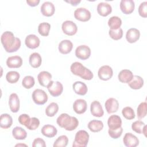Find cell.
Masks as SVG:
<instances>
[{
    "mask_svg": "<svg viewBox=\"0 0 147 147\" xmlns=\"http://www.w3.org/2000/svg\"><path fill=\"white\" fill-rule=\"evenodd\" d=\"M20 74L18 72L14 71L8 72L6 75V80L11 84L17 83L20 79Z\"/></svg>",
    "mask_w": 147,
    "mask_h": 147,
    "instance_id": "obj_37",
    "label": "cell"
},
{
    "mask_svg": "<svg viewBox=\"0 0 147 147\" xmlns=\"http://www.w3.org/2000/svg\"><path fill=\"white\" fill-rule=\"evenodd\" d=\"M133 72L129 69L121 70L118 75V80L123 83H128L133 77Z\"/></svg>",
    "mask_w": 147,
    "mask_h": 147,
    "instance_id": "obj_26",
    "label": "cell"
},
{
    "mask_svg": "<svg viewBox=\"0 0 147 147\" xmlns=\"http://www.w3.org/2000/svg\"><path fill=\"white\" fill-rule=\"evenodd\" d=\"M107 125L110 129H117L122 126V120L119 116L112 115L110 116L107 120Z\"/></svg>",
    "mask_w": 147,
    "mask_h": 147,
    "instance_id": "obj_24",
    "label": "cell"
},
{
    "mask_svg": "<svg viewBox=\"0 0 147 147\" xmlns=\"http://www.w3.org/2000/svg\"><path fill=\"white\" fill-rule=\"evenodd\" d=\"M61 29L65 34L70 36L75 34L78 30V27L76 24L69 20H67L62 24Z\"/></svg>",
    "mask_w": 147,
    "mask_h": 147,
    "instance_id": "obj_10",
    "label": "cell"
},
{
    "mask_svg": "<svg viewBox=\"0 0 147 147\" xmlns=\"http://www.w3.org/2000/svg\"><path fill=\"white\" fill-rule=\"evenodd\" d=\"M87 108L86 101L83 99H76L73 104V109L78 114H82L86 112Z\"/></svg>",
    "mask_w": 147,
    "mask_h": 147,
    "instance_id": "obj_16",
    "label": "cell"
},
{
    "mask_svg": "<svg viewBox=\"0 0 147 147\" xmlns=\"http://www.w3.org/2000/svg\"><path fill=\"white\" fill-rule=\"evenodd\" d=\"M135 3L133 0H122L120 2V9L125 14H131L134 10Z\"/></svg>",
    "mask_w": 147,
    "mask_h": 147,
    "instance_id": "obj_12",
    "label": "cell"
},
{
    "mask_svg": "<svg viewBox=\"0 0 147 147\" xmlns=\"http://www.w3.org/2000/svg\"><path fill=\"white\" fill-rule=\"evenodd\" d=\"M22 59L19 56L9 57L6 60V65L10 68H18L21 67Z\"/></svg>",
    "mask_w": 147,
    "mask_h": 147,
    "instance_id": "obj_20",
    "label": "cell"
},
{
    "mask_svg": "<svg viewBox=\"0 0 147 147\" xmlns=\"http://www.w3.org/2000/svg\"><path fill=\"white\" fill-rule=\"evenodd\" d=\"M89 138L90 136L86 130H79L75 134L73 147H86L88 144Z\"/></svg>",
    "mask_w": 147,
    "mask_h": 147,
    "instance_id": "obj_4",
    "label": "cell"
},
{
    "mask_svg": "<svg viewBox=\"0 0 147 147\" xmlns=\"http://www.w3.org/2000/svg\"><path fill=\"white\" fill-rule=\"evenodd\" d=\"M29 61V64L31 67L34 68H37L41 65L42 62V58L41 55L38 53L34 52L30 55Z\"/></svg>",
    "mask_w": 147,
    "mask_h": 147,
    "instance_id": "obj_29",
    "label": "cell"
},
{
    "mask_svg": "<svg viewBox=\"0 0 147 147\" xmlns=\"http://www.w3.org/2000/svg\"><path fill=\"white\" fill-rule=\"evenodd\" d=\"M121 25L122 20L117 16L111 17L108 21V25L111 30H116L120 28Z\"/></svg>",
    "mask_w": 147,
    "mask_h": 147,
    "instance_id": "obj_34",
    "label": "cell"
},
{
    "mask_svg": "<svg viewBox=\"0 0 147 147\" xmlns=\"http://www.w3.org/2000/svg\"><path fill=\"white\" fill-rule=\"evenodd\" d=\"M12 135L16 140H23L27 137V133L25 129L20 126L15 127L12 130Z\"/></svg>",
    "mask_w": 147,
    "mask_h": 147,
    "instance_id": "obj_33",
    "label": "cell"
},
{
    "mask_svg": "<svg viewBox=\"0 0 147 147\" xmlns=\"http://www.w3.org/2000/svg\"><path fill=\"white\" fill-rule=\"evenodd\" d=\"M123 142L127 147H136L139 144V140L131 133H127L123 138Z\"/></svg>",
    "mask_w": 147,
    "mask_h": 147,
    "instance_id": "obj_11",
    "label": "cell"
},
{
    "mask_svg": "<svg viewBox=\"0 0 147 147\" xmlns=\"http://www.w3.org/2000/svg\"><path fill=\"white\" fill-rule=\"evenodd\" d=\"M105 106L107 113L111 114L118 111L119 108V103L116 99L114 98H110L106 100L105 103Z\"/></svg>",
    "mask_w": 147,
    "mask_h": 147,
    "instance_id": "obj_13",
    "label": "cell"
},
{
    "mask_svg": "<svg viewBox=\"0 0 147 147\" xmlns=\"http://www.w3.org/2000/svg\"><path fill=\"white\" fill-rule=\"evenodd\" d=\"M73 48L72 42L69 40H62L59 44V51L63 55H66L71 52Z\"/></svg>",
    "mask_w": 147,
    "mask_h": 147,
    "instance_id": "obj_23",
    "label": "cell"
},
{
    "mask_svg": "<svg viewBox=\"0 0 147 147\" xmlns=\"http://www.w3.org/2000/svg\"><path fill=\"white\" fill-rule=\"evenodd\" d=\"M51 25L48 22L40 23L38 26V32L42 36H48L49 33Z\"/></svg>",
    "mask_w": 147,
    "mask_h": 147,
    "instance_id": "obj_36",
    "label": "cell"
},
{
    "mask_svg": "<svg viewBox=\"0 0 147 147\" xmlns=\"http://www.w3.org/2000/svg\"><path fill=\"white\" fill-rule=\"evenodd\" d=\"M90 111L91 114L96 117H101L104 114V111L99 102L93 101L90 105Z\"/></svg>",
    "mask_w": 147,
    "mask_h": 147,
    "instance_id": "obj_19",
    "label": "cell"
},
{
    "mask_svg": "<svg viewBox=\"0 0 147 147\" xmlns=\"http://www.w3.org/2000/svg\"><path fill=\"white\" fill-rule=\"evenodd\" d=\"M37 79L39 84L41 86L47 87L51 81L52 75L47 71H43L38 74Z\"/></svg>",
    "mask_w": 147,
    "mask_h": 147,
    "instance_id": "obj_18",
    "label": "cell"
},
{
    "mask_svg": "<svg viewBox=\"0 0 147 147\" xmlns=\"http://www.w3.org/2000/svg\"><path fill=\"white\" fill-rule=\"evenodd\" d=\"M74 17L78 21L86 22L90 20L91 14L88 9L84 7H79L75 10Z\"/></svg>",
    "mask_w": 147,
    "mask_h": 147,
    "instance_id": "obj_7",
    "label": "cell"
},
{
    "mask_svg": "<svg viewBox=\"0 0 147 147\" xmlns=\"http://www.w3.org/2000/svg\"><path fill=\"white\" fill-rule=\"evenodd\" d=\"M98 75L100 79L106 81L110 79L113 75L112 68L107 65H105L99 68L98 71Z\"/></svg>",
    "mask_w": 147,
    "mask_h": 147,
    "instance_id": "obj_9",
    "label": "cell"
},
{
    "mask_svg": "<svg viewBox=\"0 0 147 147\" xmlns=\"http://www.w3.org/2000/svg\"><path fill=\"white\" fill-rule=\"evenodd\" d=\"M40 2V0H26V3L29 6L31 7H34L37 6Z\"/></svg>",
    "mask_w": 147,
    "mask_h": 147,
    "instance_id": "obj_48",
    "label": "cell"
},
{
    "mask_svg": "<svg viewBox=\"0 0 147 147\" xmlns=\"http://www.w3.org/2000/svg\"><path fill=\"white\" fill-rule=\"evenodd\" d=\"M137 117L138 119H142L146 115L147 113V103L146 102H141L138 106L137 110Z\"/></svg>",
    "mask_w": 147,
    "mask_h": 147,
    "instance_id": "obj_38",
    "label": "cell"
},
{
    "mask_svg": "<svg viewBox=\"0 0 147 147\" xmlns=\"http://www.w3.org/2000/svg\"><path fill=\"white\" fill-rule=\"evenodd\" d=\"M87 126L91 131L96 133L101 131L103 129V123L101 121L94 119L88 122Z\"/></svg>",
    "mask_w": 147,
    "mask_h": 147,
    "instance_id": "obj_32",
    "label": "cell"
},
{
    "mask_svg": "<svg viewBox=\"0 0 147 147\" xmlns=\"http://www.w3.org/2000/svg\"><path fill=\"white\" fill-rule=\"evenodd\" d=\"M97 11L100 16L106 17L111 13L112 7L110 4L106 2H100L97 6Z\"/></svg>",
    "mask_w": 147,
    "mask_h": 147,
    "instance_id": "obj_22",
    "label": "cell"
},
{
    "mask_svg": "<svg viewBox=\"0 0 147 147\" xmlns=\"http://www.w3.org/2000/svg\"><path fill=\"white\" fill-rule=\"evenodd\" d=\"M9 105L10 110L13 113H17L20 109V99L16 93L10 94L9 99Z\"/></svg>",
    "mask_w": 147,
    "mask_h": 147,
    "instance_id": "obj_15",
    "label": "cell"
},
{
    "mask_svg": "<svg viewBox=\"0 0 147 147\" xmlns=\"http://www.w3.org/2000/svg\"><path fill=\"white\" fill-rule=\"evenodd\" d=\"M41 131L43 136L48 138L54 137L57 133V129L51 125H45L43 126Z\"/></svg>",
    "mask_w": 147,
    "mask_h": 147,
    "instance_id": "obj_27",
    "label": "cell"
},
{
    "mask_svg": "<svg viewBox=\"0 0 147 147\" xmlns=\"http://www.w3.org/2000/svg\"><path fill=\"white\" fill-rule=\"evenodd\" d=\"M13 124L12 117L8 114L5 113L1 115L0 117V126L2 129H8Z\"/></svg>",
    "mask_w": 147,
    "mask_h": 147,
    "instance_id": "obj_30",
    "label": "cell"
},
{
    "mask_svg": "<svg viewBox=\"0 0 147 147\" xmlns=\"http://www.w3.org/2000/svg\"><path fill=\"white\" fill-rule=\"evenodd\" d=\"M70 69L74 75L78 76L84 80H90L93 78V73L79 62L73 63L70 67Z\"/></svg>",
    "mask_w": 147,
    "mask_h": 147,
    "instance_id": "obj_3",
    "label": "cell"
},
{
    "mask_svg": "<svg viewBox=\"0 0 147 147\" xmlns=\"http://www.w3.org/2000/svg\"><path fill=\"white\" fill-rule=\"evenodd\" d=\"M1 43L5 51L9 53L17 51L21 47V40L16 37L14 34L10 31H6L2 33L1 37Z\"/></svg>",
    "mask_w": 147,
    "mask_h": 147,
    "instance_id": "obj_1",
    "label": "cell"
},
{
    "mask_svg": "<svg viewBox=\"0 0 147 147\" xmlns=\"http://www.w3.org/2000/svg\"><path fill=\"white\" fill-rule=\"evenodd\" d=\"M75 55L78 59L83 60H87L91 56V49L87 45H79L75 49Z\"/></svg>",
    "mask_w": 147,
    "mask_h": 147,
    "instance_id": "obj_8",
    "label": "cell"
},
{
    "mask_svg": "<svg viewBox=\"0 0 147 147\" xmlns=\"http://www.w3.org/2000/svg\"><path fill=\"white\" fill-rule=\"evenodd\" d=\"M68 142V138L65 135L59 136L55 141L53 147H65Z\"/></svg>",
    "mask_w": 147,
    "mask_h": 147,
    "instance_id": "obj_40",
    "label": "cell"
},
{
    "mask_svg": "<svg viewBox=\"0 0 147 147\" xmlns=\"http://www.w3.org/2000/svg\"><path fill=\"white\" fill-rule=\"evenodd\" d=\"M122 131H123V129L121 126L120 127L117 129H109L108 130V133H109V135L110 136V137H111L112 138L117 139L121 136L122 134Z\"/></svg>",
    "mask_w": 147,
    "mask_h": 147,
    "instance_id": "obj_43",
    "label": "cell"
},
{
    "mask_svg": "<svg viewBox=\"0 0 147 147\" xmlns=\"http://www.w3.org/2000/svg\"><path fill=\"white\" fill-rule=\"evenodd\" d=\"M49 94L53 97H57L60 95L63 91V84L58 81L54 82L51 80L47 87Z\"/></svg>",
    "mask_w": 147,
    "mask_h": 147,
    "instance_id": "obj_6",
    "label": "cell"
},
{
    "mask_svg": "<svg viewBox=\"0 0 147 147\" xmlns=\"http://www.w3.org/2000/svg\"><path fill=\"white\" fill-rule=\"evenodd\" d=\"M57 125L67 131H72L78 126L79 121L75 117H71L67 113H62L56 119Z\"/></svg>",
    "mask_w": 147,
    "mask_h": 147,
    "instance_id": "obj_2",
    "label": "cell"
},
{
    "mask_svg": "<svg viewBox=\"0 0 147 147\" xmlns=\"http://www.w3.org/2000/svg\"><path fill=\"white\" fill-rule=\"evenodd\" d=\"M140 37V30L136 28H130L126 32V39L129 43L136 42L139 40Z\"/></svg>",
    "mask_w": 147,
    "mask_h": 147,
    "instance_id": "obj_21",
    "label": "cell"
},
{
    "mask_svg": "<svg viewBox=\"0 0 147 147\" xmlns=\"http://www.w3.org/2000/svg\"><path fill=\"white\" fill-rule=\"evenodd\" d=\"M128 85L132 89L138 90L144 86V80L141 76L134 75L130 82L128 83Z\"/></svg>",
    "mask_w": 147,
    "mask_h": 147,
    "instance_id": "obj_28",
    "label": "cell"
},
{
    "mask_svg": "<svg viewBox=\"0 0 147 147\" xmlns=\"http://www.w3.org/2000/svg\"><path fill=\"white\" fill-rule=\"evenodd\" d=\"M40 125V121L36 117H32L31 118L30 121L29 123V125L26 127L27 129L30 130H36L38 127Z\"/></svg>",
    "mask_w": 147,
    "mask_h": 147,
    "instance_id": "obj_44",
    "label": "cell"
},
{
    "mask_svg": "<svg viewBox=\"0 0 147 147\" xmlns=\"http://www.w3.org/2000/svg\"><path fill=\"white\" fill-rule=\"evenodd\" d=\"M138 13L139 15L143 17H147V2L145 1L142 2L138 7Z\"/></svg>",
    "mask_w": 147,
    "mask_h": 147,
    "instance_id": "obj_45",
    "label": "cell"
},
{
    "mask_svg": "<svg viewBox=\"0 0 147 147\" xmlns=\"http://www.w3.org/2000/svg\"><path fill=\"white\" fill-rule=\"evenodd\" d=\"M33 102L38 105H44L48 100V97L47 93L41 89H36L32 93Z\"/></svg>",
    "mask_w": 147,
    "mask_h": 147,
    "instance_id": "obj_5",
    "label": "cell"
},
{
    "mask_svg": "<svg viewBox=\"0 0 147 147\" xmlns=\"http://www.w3.org/2000/svg\"><path fill=\"white\" fill-rule=\"evenodd\" d=\"M122 114L124 118L128 120H131L135 118V113L131 107H125L122 110Z\"/></svg>",
    "mask_w": 147,
    "mask_h": 147,
    "instance_id": "obj_41",
    "label": "cell"
},
{
    "mask_svg": "<svg viewBox=\"0 0 147 147\" xmlns=\"http://www.w3.org/2000/svg\"><path fill=\"white\" fill-rule=\"evenodd\" d=\"M109 34L112 39L114 40H118L123 36V30L121 28L116 30L110 29L109 31Z\"/></svg>",
    "mask_w": 147,
    "mask_h": 147,
    "instance_id": "obj_42",
    "label": "cell"
},
{
    "mask_svg": "<svg viewBox=\"0 0 147 147\" xmlns=\"http://www.w3.org/2000/svg\"><path fill=\"white\" fill-rule=\"evenodd\" d=\"M32 146L33 147H45L46 144L45 141L41 138H37L34 140L33 143H32Z\"/></svg>",
    "mask_w": 147,
    "mask_h": 147,
    "instance_id": "obj_47",
    "label": "cell"
},
{
    "mask_svg": "<svg viewBox=\"0 0 147 147\" xmlns=\"http://www.w3.org/2000/svg\"><path fill=\"white\" fill-rule=\"evenodd\" d=\"M25 44L26 46L30 49H36L39 47L40 40L36 35L31 34L26 37Z\"/></svg>",
    "mask_w": 147,
    "mask_h": 147,
    "instance_id": "obj_14",
    "label": "cell"
},
{
    "mask_svg": "<svg viewBox=\"0 0 147 147\" xmlns=\"http://www.w3.org/2000/svg\"><path fill=\"white\" fill-rule=\"evenodd\" d=\"M72 88L74 92L79 95H84L87 94L88 88L87 85L80 81H76L72 84Z\"/></svg>",
    "mask_w": 147,
    "mask_h": 147,
    "instance_id": "obj_25",
    "label": "cell"
},
{
    "mask_svg": "<svg viewBox=\"0 0 147 147\" xmlns=\"http://www.w3.org/2000/svg\"><path fill=\"white\" fill-rule=\"evenodd\" d=\"M34 84H35V80L34 78L29 75L25 76L22 81V86L26 89L31 88L34 86Z\"/></svg>",
    "mask_w": 147,
    "mask_h": 147,
    "instance_id": "obj_39",
    "label": "cell"
},
{
    "mask_svg": "<svg viewBox=\"0 0 147 147\" xmlns=\"http://www.w3.org/2000/svg\"><path fill=\"white\" fill-rule=\"evenodd\" d=\"M30 119L31 118H30L29 115L26 114H21L18 117V122L20 123V124L24 125L25 127L29 125Z\"/></svg>",
    "mask_w": 147,
    "mask_h": 147,
    "instance_id": "obj_46",
    "label": "cell"
},
{
    "mask_svg": "<svg viewBox=\"0 0 147 147\" xmlns=\"http://www.w3.org/2000/svg\"><path fill=\"white\" fill-rule=\"evenodd\" d=\"M59 110V106L55 102L51 103L45 109V114L48 117H52L57 114Z\"/></svg>",
    "mask_w": 147,
    "mask_h": 147,
    "instance_id": "obj_35",
    "label": "cell"
},
{
    "mask_svg": "<svg viewBox=\"0 0 147 147\" xmlns=\"http://www.w3.org/2000/svg\"><path fill=\"white\" fill-rule=\"evenodd\" d=\"M65 1L67 3L71 4L72 6H76L81 2L80 0H69V1Z\"/></svg>",
    "mask_w": 147,
    "mask_h": 147,
    "instance_id": "obj_49",
    "label": "cell"
},
{
    "mask_svg": "<svg viewBox=\"0 0 147 147\" xmlns=\"http://www.w3.org/2000/svg\"><path fill=\"white\" fill-rule=\"evenodd\" d=\"M55 11L54 5L49 2L46 1L41 6V12L42 14L46 17H51L53 16Z\"/></svg>",
    "mask_w": 147,
    "mask_h": 147,
    "instance_id": "obj_17",
    "label": "cell"
},
{
    "mask_svg": "<svg viewBox=\"0 0 147 147\" xmlns=\"http://www.w3.org/2000/svg\"><path fill=\"white\" fill-rule=\"evenodd\" d=\"M146 126L144 122L141 120H138L134 122L131 125L132 130L137 133L138 134H144L146 136Z\"/></svg>",
    "mask_w": 147,
    "mask_h": 147,
    "instance_id": "obj_31",
    "label": "cell"
}]
</instances>
